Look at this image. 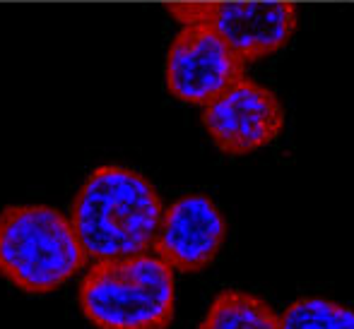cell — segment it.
I'll list each match as a JSON object with an SVG mask.
<instances>
[{"label": "cell", "instance_id": "obj_7", "mask_svg": "<svg viewBox=\"0 0 354 329\" xmlns=\"http://www.w3.org/2000/svg\"><path fill=\"white\" fill-rule=\"evenodd\" d=\"M227 241V221L207 195H183L164 209L157 231V257L181 272H201L217 260Z\"/></svg>", "mask_w": 354, "mask_h": 329}, {"label": "cell", "instance_id": "obj_4", "mask_svg": "<svg viewBox=\"0 0 354 329\" xmlns=\"http://www.w3.org/2000/svg\"><path fill=\"white\" fill-rule=\"evenodd\" d=\"M169 12L183 27L212 29L243 63L282 51L297 32L289 3H174Z\"/></svg>", "mask_w": 354, "mask_h": 329}, {"label": "cell", "instance_id": "obj_5", "mask_svg": "<svg viewBox=\"0 0 354 329\" xmlns=\"http://www.w3.org/2000/svg\"><path fill=\"white\" fill-rule=\"evenodd\" d=\"M203 126L217 149L243 157L275 142L284 128V108L275 92L241 77L205 103Z\"/></svg>", "mask_w": 354, "mask_h": 329}, {"label": "cell", "instance_id": "obj_9", "mask_svg": "<svg viewBox=\"0 0 354 329\" xmlns=\"http://www.w3.org/2000/svg\"><path fill=\"white\" fill-rule=\"evenodd\" d=\"M280 329H354V315L326 298H299L284 310Z\"/></svg>", "mask_w": 354, "mask_h": 329}, {"label": "cell", "instance_id": "obj_3", "mask_svg": "<svg viewBox=\"0 0 354 329\" xmlns=\"http://www.w3.org/2000/svg\"><path fill=\"white\" fill-rule=\"evenodd\" d=\"M73 221L46 204H22L0 214V272L24 293H51L84 267Z\"/></svg>", "mask_w": 354, "mask_h": 329}, {"label": "cell", "instance_id": "obj_2", "mask_svg": "<svg viewBox=\"0 0 354 329\" xmlns=\"http://www.w3.org/2000/svg\"><path fill=\"white\" fill-rule=\"evenodd\" d=\"M80 308L97 329H167L176 310L171 267L147 252L97 262L80 283Z\"/></svg>", "mask_w": 354, "mask_h": 329}, {"label": "cell", "instance_id": "obj_6", "mask_svg": "<svg viewBox=\"0 0 354 329\" xmlns=\"http://www.w3.org/2000/svg\"><path fill=\"white\" fill-rule=\"evenodd\" d=\"M243 77V61L207 27H183L169 46L164 79L171 97L205 106Z\"/></svg>", "mask_w": 354, "mask_h": 329}, {"label": "cell", "instance_id": "obj_1", "mask_svg": "<svg viewBox=\"0 0 354 329\" xmlns=\"http://www.w3.org/2000/svg\"><path fill=\"white\" fill-rule=\"evenodd\" d=\"M162 214V197L147 178L133 168L102 166L75 195L71 221L84 255L102 262L152 248Z\"/></svg>", "mask_w": 354, "mask_h": 329}, {"label": "cell", "instance_id": "obj_8", "mask_svg": "<svg viewBox=\"0 0 354 329\" xmlns=\"http://www.w3.org/2000/svg\"><path fill=\"white\" fill-rule=\"evenodd\" d=\"M198 329H280V317L253 293L224 291L212 301Z\"/></svg>", "mask_w": 354, "mask_h": 329}]
</instances>
